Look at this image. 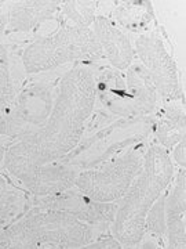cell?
Segmentation results:
<instances>
[{
  "mask_svg": "<svg viewBox=\"0 0 186 249\" xmlns=\"http://www.w3.org/2000/svg\"><path fill=\"white\" fill-rule=\"evenodd\" d=\"M95 107V82L91 65L76 64L60 82L53 111L46 124L29 137L40 162L62 160L78 145Z\"/></svg>",
  "mask_w": 186,
  "mask_h": 249,
  "instance_id": "1",
  "label": "cell"
},
{
  "mask_svg": "<svg viewBox=\"0 0 186 249\" xmlns=\"http://www.w3.org/2000/svg\"><path fill=\"white\" fill-rule=\"evenodd\" d=\"M175 165L169 151L151 142L143 163L130 190L117 202L110 234L124 249H135L143 234V224L153 204L167 188L175 175Z\"/></svg>",
  "mask_w": 186,
  "mask_h": 249,
  "instance_id": "2",
  "label": "cell"
},
{
  "mask_svg": "<svg viewBox=\"0 0 186 249\" xmlns=\"http://www.w3.org/2000/svg\"><path fill=\"white\" fill-rule=\"evenodd\" d=\"M95 82V107L116 119L153 115L160 98L148 72L140 62L127 71L112 68L107 61L91 64Z\"/></svg>",
  "mask_w": 186,
  "mask_h": 249,
  "instance_id": "3",
  "label": "cell"
},
{
  "mask_svg": "<svg viewBox=\"0 0 186 249\" xmlns=\"http://www.w3.org/2000/svg\"><path fill=\"white\" fill-rule=\"evenodd\" d=\"M21 61L27 75H37L63 65H91L105 58L91 28L65 24L53 35L29 43L21 54Z\"/></svg>",
  "mask_w": 186,
  "mask_h": 249,
  "instance_id": "4",
  "label": "cell"
},
{
  "mask_svg": "<svg viewBox=\"0 0 186 249\" xmlns=\"http://www.w3.org/2000/svg\"><path fill=\"white\" fill-rule=\"evenodd\" d=\"M153 115L117 119L90 136L83 137L62 162L81 170L94 169L108 160H115L128 148L151 142Z\"/></svg>",
  "mask_w": 186,
  "mask_h": 249,
  "instance_id": "5",
  "label": "cell"
},
{
  "mask_svg": "<svg viewBox=\"0 0 186 249\" xmlns=\"http://www.w3.org/2000/svg\"><path fill=\"white\" fill-rule=\"evenodd\" d=\"M73 65L28 75L4 115L7 136L14 142L37 133L47 122L57 97L60 82Z\"/></svg>",
  "mask_w": 186,
  "mask_h": 249,
  "instance_id": "6",
  "label": "cell"
},
{
  "mask_svg": "<svg viewBox=\"0 0 186 249\" xmlns=\"http://www.w3.org/2000/svg\"><path fill=\"white\" fill-rule=\"evenodd\" d=\"M151 142H143L128 148L115 160H108L94 169L81 170L75 187L93 201L119 202L130 190L143 163V157Z\"/></svg>",
  "mask_w": 186,
  "mask_h": 249,
  "instance_id": "7",
  "label": "cell"
},
{
  "mask_svg": "<svg viewBox=\"0 0 186 249\" xmlns=\"http://www.w3.org/2000/svg\"><path fill=\"white\" fill-rule=\"evenodd\" d=\"M133 46L135 58L151 76L160 103L184 100L178 65L169 52L164 39L152 31L149 34L137 36Z\"/></svg>",
  "mask_w": 186,
  "mask_h": 249,
  "instance_id": "8",
  "label": "cell"
},
{
  "mask_svg": "<svg viewBox=\"0 0 186 249\" xmlns=\"http://www.w3.org/2000/svg\"><path fill=\"white\" fill-rule=\"evenodd\" d=\"M24 220L47 249H79L99 238L91 226L58 211L33 206Z\"/></svg>",
  "mask_w": 186,
  "mask_h": 249,
  "instance_id": "9",
  "label": "cell"
},
{
  "mask_svg": "<svg viewBox=\"0 0 186 249\" xmlns=\"http://www.w3.org/2000/svg\"><path fill=\"white\" fill-rule=\"evenodd\" d=\"M32 204L35 208L51 209L71 214L79 219L80 222L91 226L99 234V237L110 234V227L113 224L117 211V202L104 204L93 201L76 187L57 196L33 198Z\"/></svg>",
  "mask_w": 186,
  "mask_h": 249,
  "instance_id": "10",
  "label": "cell"
},
{
  "mask_svg": "<svg viewBox=\"0 0 186 249\" xmlns=\"http://www.w3.org/2000/svg\"><path fill=\"white\" fill-rule=\"evenodd\" d=\"M62 1L55 0H17L6 1L9 25L3 36L16 45L27 47L33 42L32 34L43 22L58 17Z\"/></svg>",
  "mask_w": 186,
  "mask_h": 249,
  "instance_id": "11",
  "label": "cell"
},
{
  "mask_svg": "<svg viewBox=\"0 0 186 249\" xmlns=\"http://www.w3.org/2000/svg\"><path fill=\"white\" fill-rule=\"evenodd\" d=\"M105 61L117 71H127L135 58L131 39L109 17L98 16L91 25Z\"/></svg>",
  "mask_w": 186,
  "mask_h": 249,
  "instance_id": "12",
  "label": "cell"
},
{
  "mask_svg": "<svg viewBox=\"0 0 186 249\" xmlns=\"http://www.w3.org/2000/svg\"><path fill=\"white\" fill-rule=\"evenodd\" d=\"M25 47L7 39H0V115L4 116L14 98L27 80V72L21 61Z\"/></svg>",
  "mask_w": 186,
  "mask_h": 249,
  "instance_id": "13",
  "label": "cell"
},
{
  "mask_svg": "<svg viewBox=\"0 0 186 249\" xmlns=\"http://www.w3.org/2000/svg\"><path fill=\"white\" fill-rule=\"evenodd\" d=\"M186 116L184 100L160 103L153 112L152 142L171 151L178 142L185 140Z\"/></svg>",
  "mask_w": 186,
  "mask_h": 249,
  "instance_id": "14",
  "label": "cell"
},
{
  "mask_svg": "<svg viewBox=\"0 0 186 249\" xmlns=\"http://www.w3.org/2000/svg\"><path fill=\"white\" fill-rule=\"evenodd\" d=\"M33 196L21 183L0 169V232L33 208Z\"/></svg>",
  "mask_w": 186,
  "mask_h": 249,
  "instance_id": "15",
  "label": "cell"
},
{
  "mask_svg": "<svg viewBox=\"0 0 186 249\" xmlns=\"http://www.w3.org/2000/svg\"><path fill=\"white\" fill-rule=\"evenodd\" d=\"M80 170L65 162L54 160L40 166L37 170L29 193L33 198H45L61 194L75 187Z\"/></svg>",
  "mask_w": 186,
  "mask_h": 249,
  "instance_id": "16",
  "label": "cell"
},
{
  "mask_svg": "<svg viewBox=\"0 0 186 249\" xmlns=\"http://www.w3.org/2000/svg\"><path fill=\"white\" fill-rule=\"evenodd\" d=\"M42 165L43 163L31 142L27 139H19L10 144L3 158L1 169L6 170L11 178H16L29 191V187L32 186V181Z\"/></svg>",
  "mask_w": 186,
  "mask_h": 249,
  "instance_id": "17",
  "label": "cell"
},
{
  "mask_svg": "<svg viewBox=\"0 0 186 249\" xmlns=\"http://www.w3.org/2000/svg\"><path fill=\"white\" fill-rule=\"evenodd\" d=\"M109 18L122 31L130 34H149L156 24L151 1H113Z\"/></svg>",
  "mask_w": 186,
  "mask_h": 249,
  "instance_id": "18",
  "label": "cell"
},
{
  "mask_svg": "<svg viewBox=\"0 0 186 249\" xmlns=\"http://www.w3.org/2000/svg\"><path fill=\"white\" fill-rule=\"evenodd\" d=\"M166 191L148 212L142 238L135 249H166Z\"/></svg>",
  "mask_w": 186,
  "mask_h": 249,
  "instance_id": "19",
  "label": "cell"
},
{
  "mask_svg": "<svg viewBox=\"0 0 186 249\" xmlns=\"http://www.w3.org/2000/svg\"><path fill=\"white\" fill-rule=\"evenodd\" d=\"M0 249H47L22 219L0 232Z\"/></svg>",
  "mask_w": 186,
  "mask_h": 249,
  "instance_id": "20",
  "label": "cell"
},
{
  "mask_svg": "<svg viewBox=\"0 0 186 249\" xmlns=\"http://www.w3.org/2000/svg\"><path fill=\"white\" fill-rule=\"evenodd\" d=\"M60 17L65 24L76 27L91 28L98 17V1L93 0H69L62 1Z\"/></svg>",
  "mask_w": 186,
  "mask_h": 249,
  "instance_id": "21",
  "label": "cell"
},
{
  "mask_svg": "<svg viewBox=\"0 0 186 249\" xmlns=\"http://www.w3.org/2000/svg\"><path fill=\"white\" fill-rule=\"evenodd\" d=\"M186 212V173L177 169L166 191V214H185Z\"/></svg>",
  "mask_w": 186,
  "mask_h": 249,
  "instance_id": "22",
  "label": "cell"
},
{
  "mask_svg": "<svg viewBox=\"0 0 186 249\" xmlns=\"http://www.w3.org/2000/svg\"><path fill=\"white\" fill-rule=\"evenodd\" d=\"M166 249H186L185 214H166Z\"/></svg>",
  "mask_w": 186,
  "mask_h": 249,
  "instance_id": "23",
  "label": "cell"
},
{
  "mask_svg": "<svg viewBox=\"0 0 186 249\" xmlns=\"http://www.w3.org/2000/svg\"><path fill=\"white\" fill-rule=\"evenodd\" d=\"M79 249H124L123 245L116 240L112 234L108 235H102L97 240L91 241L87 245L81 247Z\"/></svg>",
  "mask_w": 186,
  "mask_h": 249,
  "instance_id": "24",
  "label": "cell"
},
{
  "mask_svg": "<svg viewBox=\"0 0 186 249\" xmlns=\"http://www.w3.org/2000/svg\"><path fill=\"white\" fill-rule=\"evenodd\" d=\"M185 140H182V142H179L169 152L170 154V158L172 160V163L175 165V168H179V169H185V165H186V158H185Z\"/></svg>",
  "mask_w": 186,
  "mask_h": 249,
  "instance_id": "25",
  "label": "cell"
},
{
  "mask_svg": "<svg viewBox=\"0 0 186 249\" xmlns=\"http://www.w3.org/2000/svg\"><path fill=\"white\" fill-rule=\"evenodd\" d=\"M9 25V16H7V10H6V1L3 4V7H0V39L6 35Z\"/></svg>",
  "mask_w": 186,
  "mask_h": 249,
  "instance_id": "26",
  "label": "cell"
},
{
  "mask_svg": "<svg viewBox=\"0 0 186 249\" xmlns=\"http://www.w3.org/2000/svg\"><path fill=\"white\" fill-rule=\"evenodd\" d=\"M13 142H14V140L10 139L9 136H1V134H0V169H1V165H3L4 154H6L7 148L10 147V144Z\"/></svg>",
  "mask_w": 186,
  "mask_h": 249,
  "instance_id": "27",
  "label": "cell"
},
{
  "mask_svg": "<svg viewBox=\"0 0 186 249\" xmlns=\"http://www.w3.org/2000/svg\"><path fill=\"white\" fill-rule=\"evenodd\" d=\"M3 4H4V1H3V0H0V7H3Z\"/></svg>",
  "mask_w": 186,
  "mask_h": 249,
  "instance_id": "28",
  "label": "cell"
}]
</instances>
